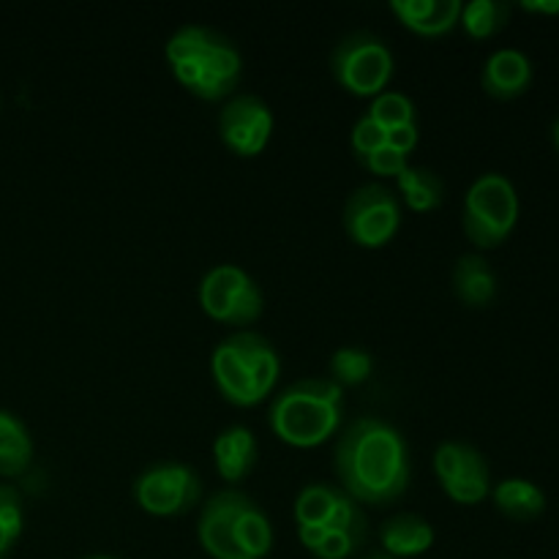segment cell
Listing matches in <instances>:
<instances>
[{"instance_id":"19","label":"cell","mask_w":559,"mask_h":559,"mask_svg":"<svg viewBox=\"0 0 559 559\" xmlns=\"http://www.w3.org/2000/svg\"><path fill=\"white\" fill-rule=\"evenodd\" d=\"M497 511L513 522H533L546 511V495L527 478H506L491 489Z\"/></svg>"},{"instance_id":"13","label":"cell","mask_w":559,"mask_h":559,"mask_svg":"<svg viewBox=\"0 0 559 559\" xmlns=\"http://www.w3.org/2000/svg\"><path fill=\"white\" fill-rule=\"evenodd\" d=\"M211 371L222 396L227 399L229 404H235V407H254V404L262 402L249 366H246V360L240 358V353L235 349V344L229 342V338H224V342L213 349Z\"/></svg>"},{"instance_id":"1","label":"cell","mask_w":559,"mask_h":559,"mask_svg":"<svg viewBox=\"0 0 559 559\" xmlns=\"http://www.w3.org/2000/svg\"><path fill=\"white\" fill-rule=\"evenodd\" d=\"M338 484L364 506H391L409 489V451L402 431L380 418H358L333 451Z\"/></svg>"},{"instance_id":"11","label":"cell","mask_w":559,"mask_h":559,"mask_svg":"<svg viewBox=\"0 0 559 559\" xmlns=\"http://www.w3.org/2000/svg\"><path fill=\"white\" fill-rule=\"evenodd\" d=\"M240 71H243V58H240L238 47H235L233 38L216 31L211 47L202 55V76L191 93L205 98V102H222L235 93Z\"/></svg>"},{"instance_id":"23","label":"cell","mask_w":559,"mask_h":559,"mask_svg":"<svg viewBox=\"0 0 559 559\" xmlns=\"http://www.w3.org/2000/svg\"><path fill=\"white\" fill-rule=\"evenodd\" d=\"M513 5L506 0H469L462 3L459 25L473 38H491L511 22Z\"/></svg>"},{"instance_id":"35","label":"cell","mask_w":559,"mask_h":559,"mask_svg":"<svg viewBox=\"0 0 559 559\" xmlns=\"http://www.w3.org/2000/svg\"><path fill=\"white\" fill-rule=\"evenodd\" d=\"M14 535H11L9 533V530H5L3 527V524H0V559H3L5 555H9V551H11V546H14Z\"/></svg>"},{"instance_id":"20","label":"cell","mask_w":559,"mask_h":559,"mask_svg":"<svg viewBox=\"0 0 559 559\" xmlns=\"http://www.w3.org/2000/svg\"><path fill=\"white\" fill-rule=\"evenodd\" d=\"M33 462V440L20 415L0 409V475L16 478Z\"/></svg>"},{"instance_id":"26","label":"cell","mask_w":559,"mask_h":559,"mask_svg":"<svg viewBox=\"0 0 559 559\" xmlns=\"http://www.w3.org/2000/svg\"><path fill=\"white\" fill-rule=\"evenodd\" d=\"M328 366H331V380L336 385H360L371 377L374 358L364 347H338Z\"/></svg>"},{"instance_id":"7","label":"cell","mask_w":559,"mask_h":559,"mask_svg":"<svg viewBox=\"0 0 559 559\" xmlns=\"http://www.w3.org/2000/svg\"><path fill=\"white\" fill-rule=\"evenodd\" d=\"M134 500L151 516H180L202 500V480L183 462H158L136 475Z\"/></svg>"},{"instance_id":"9","label":"cell","mask_w":559,"mask_h":559,"mask_svg":"<svg viewBox=\"0 0 559 559\" xmlns=\"http://www.w3.org/2000/svg\"><path fill=\"white\" fill-rule=\"evenodd\" d=\"M271 107L254 93H235L218 112V136L240 158L260 156L273 134Z\"/></svg>"},{"instance_id":"15","label":"cell","mask_w":559,"mask_h":559,"mask_svg":"<svg viewBox=\"0 0 559 559\" xmlns=\"http://www.w3.org/2000/svg\"><path fill=\"white\" fill-rule=\"evenodd\" d=\"M453 295L469 309H486L497 298V273L480 254H464L451 273Z\"/></svg>"},{"instance_id":"25","label":"cell","mask_w":559,"mask_h":559,"mask_svg":"<svg viewBox=\"0 0 559 559\" xmlns=\"http://www.w3.org/2000/svg\"><path fill=\"white\" fill-rule=\"evenodd\" d=\"M216 31L207 25H183L167 38L164 44V55H167L169 66L183 63V60H200L211 47Z\"/></svg>"},{"instance_id":"28","label":"cell","mask_w":559,"mask_h":559,"mask_svg":"<svg viewBox=\"0 0 559 559\" xmlns=\"http://www.w3.org/2000/svg\"><path fill=\"white\" fill-rule=\"evenodd\" d=\"M388 140V131L380 123L369 118V115H360L358 123L353 126V151L358 158H366L369 153L380 151Z\"/></svg>"},{"instance_id":"8","label":"cell","mask_w":559,"mask_h":559,"mask_svg":"<svg viewBox=\"0 0 559 559\" xmlns=\"http://www.w3.org/2000/svg\"><path fill=\"white\" fill-rule=\"evenodd\" d=\"M435 473L445 495L459 506H478L491 495L489 464L484 453L467 442H440L435 451Z\"/></svg>"},{"instance_id":"21","label":"cell","mask_w":559,"mask_h":559,"mask_svg":"<svg viewBox=\"0 0 559 559\" xmlns=\"http://www.w3.org/2000/svg\"><path fill=\"white\" fill-rule=\"evenodd\" d=\"M399 191H402L404 202L409 205V211L426 213L435 211L445 200V183H442L440 175L429 167H407L396 178Z\"/></svg>"},{"instance_id":"32","label":"cell","mask_w":559,"mask_h":559,"mask_svg":"<svg viewBox=\"0 0 559 559\" xmlns=\"http://www.w3.org/2000/svg\"><path fill=\"white\" fill-rule=\"evenodd\" d=\"M325 535H328V530L320 527V524H298V538L309 551L320 549V544Z\"/></svg>"},{"instance_id":"24","label":"cell","mask_w":559,"mask_h":559,"mask_svg":"<svg viewBox=\"0 0 559 559\" xmlns=\"http://www.w3.org/2000/svg\"><path fill=\"white\" fill-rule=\"evenodd\" d=\"M342 486L309 484L295 500V522L298 524H320L328 530L338 502H342Z\"/></svg>"},{"instance_id":"27","label":"cell","mask_w":559,"mask_h":559,"mask_svg":"<svg viewBox=\"0 0 559 559\" xmlns=\"http://www.w3.org/2000/svg\"><path fill=\"white\" fill-rule=\"evenodd\" d=\"M366 115H369L374 123H380L385 131H391L396 129V126L415 123V104L413 98L404 96V93L382 91L380 96H374V102L366 109Z\"/></svg>"},{"instance_id":"4","label":"cell","mask_w":559,"mask_h":559,"mask_svg":"<svg viewBox=\"0 0 559 559\" xmlns=\"http://www.w3.org/2000/svg\"><path fill=\"white\" fill-rule=\"evenodd\" d=\"M333 80L353 96L374 98L393 76V52L377 33L353 31L333 47Z\"/></svg>"},{"instance_id":"14","label":"cell","mask_w":559,"mask_h":559,"mask_svg":"<svg viewBox=\"0 0 559 559\" xmlns=\"http://www.w3.org/2000/svg\"><path fill=\"white\" fill-rule=\"evenodd\" d=\"M391 11L418 36H445L459 25L462 0H393Z\"/></svg>"},{"instance_id":"10","label":"cell","mask_w":559,"mask_h":559,"mask_svg":"<svg viewBox=\"0 0 559 559\" xmlns=\"http://www.w3.org/2000/svg\"><path fill=\"white\" fill-rule=\"evenodd\" d=\"M243 500V491L224 489L216 491L202 508L197 535H200L202 549L213 559H246L238 544V535H235V522H238V511Z\"/></svg>"},{"instance_id":"34","label":"cell","mask_w":559,"mask_h":559,"mask_svg":"<svg viewBox=\"0 0 559 559\" xmlns=\"http://www.w3.org/2000/svg\"><path fill=\"white\" fill-rule=\"evenodd\" d=\"M16 500H20V491L9 484H0V508L9 506V502H16Z\"/></svg>"},{"instance_id":"5","label":"cell","mask_w":559,"mask_h":559,"mask_svg":"<svg viewBox=\"0 0 559 559\" xmlns=\"http://www.w3.org/2000/svg\"><path fill=\"white\" fill-rule=\"evenodd\" d=\"M200 306L211 320L233 328H246L257 322L265 309L262 289L243 267L224 265L211 267L200 282Z\"/></svg>"},{"instance_id":"33","label":"cell","mask_w":559,"mask_h":559,"mask_svg":"<svg viewBox=\"0 0 559 559\" xmlns=\"http://www.w3.org/2000/svg\"><path fill=\"white\" fill-rule=\"evenodd\" d=\"M519 5H522L524 11H530V14H559V0H522Z\"/></svg>"},{"instance_id":"38","label":"cell","mask_w":559,"mask_h":559,"mask_svg":"<svg viewBox=\"0 0 559 559\" xmlns=\"http://www.w3.org/2000/svg\"><path fill=\"white\" fill-rule=\"evenodd\" d=\"M85 559H118V557H109V555H91V557H85Z\"/></svg>"},{"instance_id":"2","label":"cell","mask_w":559,"mask_h":559,"mask_svg":"<svg viewBox=\"0 0 559 559\" xmlns=\"http://www.w3.org/2000/svg\"><path fill=\"white\" fill-rule=\"evenodd\" d=\"M344 388L325 377H309L284 388L271 404V429L293 448L322 445L342 429Z\"/></svg>"},{"instance_id":"3","label":"cell","mask_w":559,"mask_h":559,"mask_svg":"<svg viewBox=\"0 0 559 559\" xmlns=\"http://www.w3.org/2000/svg\"><path fill=\"white\" fill-rule=\"evenodd\" d=\"M519 222L516 186L502 173H484L464 194V235L478 249H497L506 243Z\"/></svg>"},{"instance_id":"12","label":"cell","mask_w":559,"mask_h":559,"mask_svg":"<svg viewBox=\"0 0 559 559\" xmlns=\"http://www.w3.org/2000/svg\"><path fill=\"white\" fill-rule=\"evenodd\" d=\"M533 82V63H530L527 55L522 49H497L486 58L484 71H480V85L489 96L502 98H516L522 96L524 91L530 87Z\"/></svg>"},{"instance_id":"30","label":"cell","mask_w":559,"mask_h":559,"mask_svg":"<svg viewBox=\"0 0 559 559\" xmlns=\"http://www.w3.org/2000/svg\"><path fill=\"white\" fill-rule=\"evenodd\" d=\"M360 549L358 540L349 533H338V530H328V535L322 538L320 549L314 551L320 559H347L349 555Z\"/></svg>"},{"instance_id":"18","label":"cell","mask_w":559,"mask_h":559,"mask_svg":"<svg viewBox=\"0 0 559 559\" xmlns=\"http://www.w3.org/2000/svg\"><path fill=\"white\" fill-rule=\"evenodd\" d=\"M227 338L235 344V349L240 353V358H243L246 366H249L260 399L271 396L273 388H276V382H278V369H282V360H278V353L273 349V344L267 342L262 333L249 331V328H243V331H235L233 336H227Z\"/></svg>"},{"instance_id":"29","label":"cell","mask_w":559,"mask_h":559,"mask_svg":"<svg viewBox=\"0 0 559 559\" xmlns=\"http://www.w3.org/2000/svg\"><path fill=\"white\" fill-rule=\"evenodd\" d=\"M360 164H364L369 173L380 175V178H399V175L409 167V156L393 151L391 145H382L380 151H374V153H369L366 158H360Z\"/></svg>"},{"instance_id":"37","label":"cell","mask_w":559,"mask_h":559,"mask_svg":"<svg viewBox=\"0 0 559 559\" xmlns=\"http://www.w3.org/2000/svg\"><path fill=\"white\" fill-rule=\"evenodd\" d=\"M551 140H555V145H557V151H559V118H557L555 129H551Z\"/></svg>"},{"instance_id":"22","label":"cell","mask_w":559,"mask_h":559,"mask_svg":"<svg viewBox=\"0 0 559 559\" xmlns=\"http://www.w3.org/2000/svg\"><path fill=\"white\" fill-rule=\"evenodd\" d=\"M235 535H238V544L240 549H243L246 559H262L273 546L271 519L265 516V511H262L249 495H246L243 506H240L238 511Z\"/></svg>"},{"instance_id":"17","label":"cell","mask_w":559,"mask_h":559,"mask_svg":"<svg viewBox=\"0 0 559 559\" xmlns=\"http://www.w3.org/2000/svg\"><path fill=\"white\" fill-rule=\"evenodd\" d=\"M213 462L227 484H240L257 464V440L246 426H229L213 442Z\"/></svg>"},{"instance_id":"16","label":"cell","mask_w":559,"mask_h":559,"mask_svg":"<svg viewBox=\"0 0 559 559\" xmlns=\"http://www.w3.org/2000/svg\"><path fill=\"white\" fill-rule=\"evenodd\" d=\"M382 551L396 559L418 557L435 546V527L418 513H396L380 527Z\"/></svg>"},{"instance_id":"6","label":"cell","mask_w":559,"mask_h":559,"mask_svg":"<svg viewBox=\"0 0 559 559\" xmlns=\"http://www.w3.org/2000/svg\"><path fill=\"white\" fill-rule=\"evenodd\" d=\"M402 224V205L393 189L382 183H364L347 197L342 211V227L353 243L364 249H380L391 243Z\"/></svg>"},{"instance_id":"31","label":"cell","mask_w":559,"mask_h":559,"mask_svg":"<svg viewBox=\"0 0 559 559\" xmlns=\"http://www.w3.org/2000/svg\"><path fill=\"white\" fill-rule=\"evenodd\" d=\"M385 145H391L393 151H399V153H404V156H409V153L415 151V145H418V126H415V123L396 126V129L388 131Z\"/></svg>"},{"instance_id":"36","label":"cell","mask_w":559,"mask_h":559,"mask_svg":"<svg viewBox=\"0 0 559 559\" xmlns=\"http://www.w3.org/2000/svg\"><path fill=\"white\" fill-rule=\"evenodd\" d=\"M364 559H396V557L385 555V551H371V555H366Z\"/></svg>"}]
</instances>
